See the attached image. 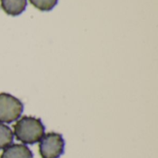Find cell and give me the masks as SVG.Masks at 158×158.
Masks as SVG:
<instances>
[{"instance_id": "6da1fadb", "label": "cell", "mask_w": 158, "mask_h": 158, "mask_svg": "<svg viewBox=\"0 0 158 158\" xmlns=\"http://www.w3.org/2000/svg\"><path fill=\"white\" fill-rule=\"evenodd\" d=\"M13 134L17 140L24 144L38 143L44 134V126L42 121L34 117L24 116L14 125Z\"/></svg>"}, {"instance_id": "7a4b0ae2", "label": "cell", "mask_w": 158, "mask_h": 158, "mask_svg": "<svg viewBox=\"0 0 158 158\" xmlns=\"http://www.w3.org/2000/svg\"><path fill=\"white\" fill-rule=\"evenodd\" d=\"M22 103L15 96L0 93V123H12L21 116Z\"/></svg>"}, {"instance_id": "3957f363", "label": "cell", "mask_w": 158, "mask_h": 158, "mask_svg": "<svg viewBox=\"0 0 158 158\" xmlns=\"http://www.w3.org/2000/svg\"><path fill=\"white\" fill-rule=\"evenodd\" d=\"M65 142L61 134L48 132L39 141V153L42 158H59L64 153Z\"/></svg>"}, {"instance_id": "277c9868", "label": "cell", "mask_w": 158, "mask_h": 158, "mask_svg": "<svg viewBox=\"0 0 158 158\" xmlns=\"http://www.w3.org/2000/svg\"><path fill=\"white\" fill-rule=\"evenodd\" d=\"M0 158H33V155L25 144H10L3 150Z\"/></svg>"}, {"instance_id": "5b68a950", "label": "cell", "mask_w": 158, "mask_h": 158, "mask_svg": "<svg viewBox=\"0 0 158 158\" xmlns=\"http://www.w3.org/2000/svg\"><path fill=\"white\" fill-rule=\"evenodd\" d=\"M2 9L10 16L20 15L27 6V0H0Z\"/></svg>"}, {"instance_id": "8992f818", "label": "cell", "mask_w": 158, "mask_h": 158, "mask_svg": "<svg viewBox=\"0 0 158 158\" xmlns=\"http://www.w3.org/2000/svg\"><path fill=\"white\" fill-rule=\"evenodd\" d=\"M13 138L14 134L11 129L4 123H0V150L9 146L13 142Z\"/></svg>"}, {"instance_id": "52a82bcc", "label": "cell", "mask_w": 158, "mask_h": 158, "mask_svg": "<svg viewBox=\"0 0 158 158\" xmlns=\"http://www.w3.org/2000/svg\"><path fill=\"white\" fill-rule=\"evenodd\" d=\"M31 4L41 11H50L52 10L58 0H29Z\"/></svg>"}]
</instances>
